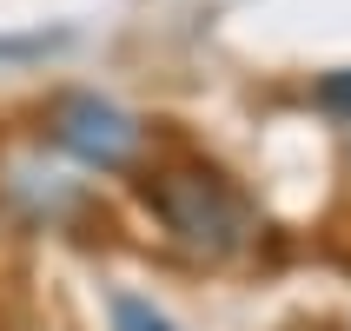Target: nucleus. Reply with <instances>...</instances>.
I'll return each instance as SVG.
<instances>
[{"instance_id": "nucleus-1", "label": "nucleus", "mask_w": 351, "mask_h": 331, "mask_svg": "<svg viewBox=\"0 0 351 331\" xmlns=\"http://www.w3.org/2000/svg\"><path fill=\"white\" fill-rule=\"evenodd\" d=\"M146 212L199 258H232L252 238V206L232 179L206 173V166H173V173L146 179Z\"/></svg>"}, {"instance_id": "nucleus-2", "label": "nucleus", "mask_w": 351, "mask_h": 331, "mask_svg": "<svg viewBox=\"0 0 351 331\" xmlns=\"http://www.w3.org/2000/svg\"><path fill=\"white\" fill-rule=\"evenodd\" d=\"M47 133L66 159H80L86 173H133L146 159V119L126 113L119 99L106 93H60L53 113H47Z\"/></svg>"}, {"instance_id": "nucleus-3", "label": "nucleus", "mask_w": 351, "mask_h": 331, "mask_svg": "<svg viewBox=\"0 0 351 331\" xmlns=\"http://www.w3.org/2000/svg\"><path fill=\"white\" fill-rule=\"evenodd\" d=\"M113 331H179L166 312H153L139 292H113Z\"/></svg>"}, {"instance_id": "nucleus-4", "label": "nucleus", "mask_w": 351, "mask_h": 331, "mask_svg": "<svg viewBox=\"0 0 351 331\" xmlns=\"http://www.w3.org/2000/svg\"><path fill=\"white\" fill-rule=\"evenodd\" d=\"M318 99H325V106H338V113H351V66L325 79V86H318Z\"/></svg>"}]
</instances>
